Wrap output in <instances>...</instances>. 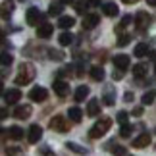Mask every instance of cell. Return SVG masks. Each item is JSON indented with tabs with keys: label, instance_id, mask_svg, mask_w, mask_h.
Returning <instances> with one entry per match:
<instances>
[{
	"label": "cell",
	"instance_id": "cell-3",
	"mask_svg": "<svg viewBox=\"0 0 156 156\" xmlns=\"http://www.w3.org/2000/svg\"><path fill=\"white\" fill-rule=\"evenodd\" d=\"M48 125H50L52 131H56V133H68L69 131V122H68L66 116H54Z\"/></svg>",
	"mask_w": 156,
	"mask_h": 156
},
{
	"label": "cell",
	"instance_id": "cell-28",
	"mask_svg": "<svg viewBox=\"0 0 156 156\" xmlns=\"http://www.w3.org/2000/svg\"><path fill=\"white\" fill-rule=\"evenodd\" d=\"M66 147H68L69 151L77 152V154H87V148H85V147H81V145H77V143H66Z\"/></svg>",
	"mask_w": 156,
	"mask_h": 156
},
{
	"label": "cell",
	"instance_id": "cell-15",
	"mask_svg": "<svg viewBox=\"0 0 156 156\" xmlns=\"http://www.w3.org/2000/svg\"><path fill=\"white\" fill-rule=\"evenodd\" d=\"M148 145H151V133H141V135L133 141V147H135V148H145V147H148Z\"/></svg>",
	"mask_w": 156,
	"mask_h": 156
},
{
	"label": "cell",
	"instance_id": "cell-16",
	"mask_svg": "<svg viewBox=\"0 0 156 156\" xmlns=\"http://www.w3.org/2000/svg\"><path fill=\"white\" fill-rule=\"evenodd\" d=\"M12 12H14V2H6L0 6V16H2V20H8V17L12 16Z\"/></svg>",
	"mask_w": 156,
	"mask_h": 156
},
{
	"label": "cell",
	"instance_id": "cell-30",
	"mask_svg": "<svg viewBox=\"0 0 156 156\" xmlns=\"http://www.w3.org/2000/svg\"><path fill=\"white\" fill-rule=\"evenodd\" d=\"M102 100H104V104H106V106H114V102H116V97H114V93L110 91V93H106V94H104V98H102Z\"/></svg>",
	"mask_w": 156,
	"mask_h": 156
},
{
	"label": "cell",
	"instance_id": "cell-26",
	"mask_svg": "<svg viewBox=\"0 0 156 156\" xmlns=\"http://www.w3.org/2000/svg\"><path fill=\"white\" fill-rule=\"evenodd\" d=\"M58 43L62 46H69L71 43H73V35H71V33H62L58 37Z\"/></svg>",
	"mask_w": 156,
	"mask_h": 156
},
{
	"label": "cell",
	"instance_id": "cell-47",
	"mask_svg": "<svg viewBox=\"0 0 156 156\" xmlns=\"http://www.w3.org/2000/svg\"><path fill=\"white\" fill-rule=\"evenodd\" d=\"M4 93V87H2V81H0V94Z\"/></svg>",
	"mask_w": 156,
	"mask_h": 156
},
{
	"label": "cell",
	"instance_id": "cell-37",
	"mask_svg": "<svg viewBox=\"0 0 156 156\" xmlns=\"http://www.w3.org/2000/svg\"><path fill=\"white\" fill-rule=\"evenodd\" d=\"M50 58H52V60H64V52H60V50H50Z\"/></svg>",
	"mask_w": 156,
	"mask_h": 156
},
{
	"label": "cell",
	"instance_id": "cell-24",
	"mask_svg": "<svg viewBox=\"0 0 156 156\" xmlns=\"http://www.w3.org/2000/svg\"><path fill=\"white\" fill-rule=\"evenodd\" d=\"M62 12H64V4H60V2H52L48 6V14L50 16H60L62 17Z\"/></svg>",
	"mask_w": 156,
	"mask_h": 156
},
{
	"label": "cell",
	"instance_id": "cell-10",
	"mask_svg": "<svg viewBox=\"0 0 156 156\" xmlns=\"http://www.w3.org/2000/svg\"><path fill=\"white\" fill-rule=\"evenodd\" d=\"M20 98H21V91H20V89H8V91L4 93V100L8 104H16Z\"/></svg>",
	"mask_w": 156,
	"mask_h": 156
},
{
	"label": "cell",
	"instance_id": "cell-14",
	"mask_svg": "<svg viewBox=\"0 0 156 156\" xmlns=\"http://www.w3.org/2000/svg\"><path fill=\"white\" fill-rule=\"evenodd\" d=\"M87 114H89V116H93V118L100 116V100H97V98L89 100V104H87Z\"/></svg>",
	"mask_w": 156,
	"mask_h": 156
},
{
	"label": "cell",
	"instance_id": "cell-1",
	"mask_svg": "<svg viewBox=\"0 0 156 156\" xmlns=\"http://www.w3.org/2000/svg\"><path fill=\"white\" fill-rule=\"evenodd\" d=\"M35 79V66L29 62H23L20 66V71L16 75V85H27Z\"/></svg>",
	"mask_w": 156,
	"mask_h": 156
},
{
	"label": "cell",
	"instance_id": "cell-25",
	"mask_svg": "<svg viewBox=\"0 0 156 156\" xmlns=\"http://www.w3.org/2000/svg\"><path fill=\"white\" fill-rule=\"evenodd\" d=\"M133 54H135L137 58H143V56H147V54H148V46H147L145 43H139V44L135 46V50H133Z\"/></svg>",
	"mask_w": 156,
	"mask_h": 156
},
{
	"label": "cell",
	"instance_id": "cell-4",
	"mask_svg": "<svg viewBox=\"0 0 156 156\" xmlns=\"http://www.w3.org/2000/svg\"><path fill=\"white\" fill-rule=\"evenodd\" d=\"M29 98H31L33 102H44V100L48 98V91H46L44 87H35V89H31V93H29Z\"/></svg>",
	"mask_w": 156,
	"mask_h": 156
},
{
	"label": "cell",
	"instance_id": "cell-13",
	"mask_svg": "<svg viewBox=\"0 0 156 156\" xmlns=\"http://www.w3.org/2000/svg\"><path fill=\"white\" fill-rule=\"evenodd\" d=\"M31 112H33L31 106H29V104H23V106H17V108H16L14 116H16L17 119H27L29 116H31Z\"/></svg>",
	"mask_w": 156,
	"mask_h": 156
},
{
	"label": "cell",
	"instance_id": "cell-18",
	"mask_svg": "<svg viewBox=\"0 0 156 156\" xmlns=\"http://www.w3.org/2000/svg\"><path fill=\"white\" fill-rule=\"evenodd\" d=\"M68 116H69V119H71L73 123H79L81 119H83V112H81V110H79L77 106H73V108H69Z\"/></svg>",
	"mask_w": 156,
	"mask_h": 156
},
{
	"label": "cell",
	"instance_id": "cell-35",
	"mask_svg": "<svg viewBox=\"0 0 156 156\" xmlns=\"http://www.w3.org/2000/svg\"><path fill=\"white\" fill-rule=\"evenodd\" d=\"M75 10H77V14H85V12H87V2L79 0V2L75 4Z\"/></svg>",
	"mask_w": 156,
	"mask_h": 156
},
{
	"label": "cell",
	"instance_id": "cell-50",
	"mask_svg": "<svg viewBox=\"0 0 156 156\" xmlns=\"http://www.w3.org/2000/svg\"><path fill=\"white\" fill-rule=\"evenodd\" d=\"M21 2H23V0H21Z\"/></svg>",
	"mask_w": 156,
	"mask_h": 156
},
{
	"label": "cell",
	"instance_id": "cell-49",
	"mask_svg": "<svg viewBox=\"0 0 156 156\" xmlns=\"http://www.w3.org/2000/svg\"><path fill=\"white\" fill-rule=\"evenodd\" d=\"M154 133H156V129H154Z\"/></svg>",
	"mask_w": 156,
	"mask_h": 156
},
{
	"label": "cell",
	"instance_id": "cell-6",
	"mask_svg": "<svg viewBox=\"0 0 156 156\" xmlns=\"http://www.w3.org/2000/svg\"><path fill=\"white\" fill-rule=\"evenodd\" d=\"M100 23V16L98 14H87L85 17H83V29H94Z\"/></svg>",
	"mask_w": 156,
	"mask_h": 156
},
{
	"label": "cell",
	"instance_id": "cell-40",
	"mask_svg": "<svg viewBox=\"0 0 156 156\" xmlns=\"http://www.w3.org/2000/svg\"><path fill=\"white\" fill-rule=\"evenodd\" d=\"M125 102H131V100H133V93H125Z\"/></svg>",
	"mask_w": 156,
	"mask_h": 156
},
{
	"label": "cell",
	"instance_id": "cell-8",
	"mask_svg": "<svg viewBox=\"0 0 156 156\" xmlns=\"http://www.w3.org/2000/svg\"><path fill=\"white\" fill-rule=\"evenodd\" d=\"M151 21H152V17L148 16L147 12H139V14L135 16V23H137L139 29H147L148 25H151Z\"/></svg>",
	"mask_w": 156,
	"mask_h": 156
},
{
	"label": "cell",
	"instance_id": "cell-29",
	"mask_svg": "<svg viewBox=\"0 0 156 156\" xmlns=\"http://www.w3.org/2000/svg\"><path fill=\"white\" fill-rule=\"evenodd\" d=\"M14 62V56H12L10 52H2L0 54V66H10Z\"/></svg>",
	"mask_w": 156,
	"mask_h": 156
},
{
	"label": "cell",
	"instance_id": "cell-31",
	"mask_svg": "<svg viewBox=\"0 0 156 156\" xmlns=\"http://www.w3.org/2000/svg\"><path fill=\"white\" fill-rule=\"evenodd\" d=\"M131 131H133V127H131L129 123H125V125H122V129H119V137H129Z\"/></svg>",
	"mask_w": 156,
	"mask_h": 156
},
{
	"label": "cell",
	"instance_id": "cell-41",
	"mask_svg": "<svg viewBox=\"0 0 156 156\" xmlns=\"http://www.w3.org/2000/svg\"><path fill=\"white\" fill-rule=\"evenodd\" d=\"M133 114H135V116H141V114H143V108H135Z\"/></svg>",
	"mask_w": 156,
	"mask_h": 156
},
{
	"label": "cell",
	"instance_id": "cell-2",
	"mask_svg": "<svg viewBox=\"0 0 156 156\" xmlns=\"http://www.w3.org/2000/svg\"><path fill=\"white\" fill-rule=\"evenodd\" d=\"M110 127H112V119H110V118H100L98 122L91 127V131H89V137H91V139H100V137H102Z\"/></svg>",
	"mask_w": 156,
	"mask_h": 156
},
{
	"label": "cell",
	"instance_id": "cell-12",
	"mask_svg": "<svg viewBox=\"0 0 156 156\" xmlns=\"http://www.w3.org/2000/svg\"><path fill=\"white\" fill-rule=\"evenodd\" d=\"M52 31H54L52 23H41L39 29H37V37L39 39H48L50 35H52Z\"/></svg>",
	"mask_w": 156,
	"mask_h": 156
},
{
	"label": "cell",
	"instance_id": "cell-20",
	"mask_svg": "<svg viewBox=\"0 0 156 156\" xmlns=\"http://www.w3.org/2000/svg\"><path fill=\"white\" fill-rule=\"evenodd\" d=\"M89 93H91V91H89V87H87V85H81V87L75 91V100H77V102H83V100L89 97Z\"/></svg>",
	"mask_w": 156,
	"mask_h": 156
},
{
	"label": "cell",
	"instance_id": "cell-32",
	"mask_svg": "<svg viewBox=\"0 0 156 156\" xmlns=\"http://www.w3.org/2000/svg\"><path fill=\"white\" fill-rule=\"evenodd\" d=\"M114 156H127L125 154V148L123 147H119V145H116V147H112V151H110Z\"/></svg>",
	"mask_w": 156,
	"mask_h": 156
},
{
	"label": "cell",
	"instance_id": "cell-27",
	"mask_svg": "<svg viewBox=\"0 0 156 156\" xmlns=\"http://www.w3.org/2000/svg\"><path fill=\"white\" fill-rule=\"evenodd\" d=\"M133 75L137 77V79L145 77V75H147V66H145V64H137L135 68H133Z\"/></svg>",
	"mask_w": 156,
	"mask_h": 156
},
{
	"label": "cell",
	"instance_id": "cell-22",
	"mask_svg": "<svg viewBox=\"0 0 156 156\" xmlns=\"http://www.w3.org/2000/svg\"><path fill=\"white\" fill-rule=\"evenodd\" d=\"M102 12H104L108 17H114V16H118V12H119V10H118V6L114 4V2H108V4L102 6Z\"/></svg>",
	"mask_w": 156,
	"mask_h": 156
},
{
	"label": "cell",
	"instance_id": "cell-23",
	"mask_svg": "<svg viewBox=\"0 0 156 156\" xmlns=\"http://www.w3.org/2000/svg\"><path fill=\"white\" fill-rule=\"evenodd\" d=\"M156 100V91L154 89H151V91H147L145 94H143V98H141V102L145 104V106H151L152 102Z\"/></svg>",
	"mask_w": 156,
	"mask_h": 156
},
{
	"label": "cell",
	"instance_id": "cell-45",
	"mask_svg": "<svg viewBox=\"0 0 156 156\" xmlns=\"http://www.w3.org/2000/svg\"><path fill=\"white\" fill-rule=\"evenodd\" d=\"M148 56H151V58H152V60H156V50H152V52H151V54H148Z\"/></svg>",
	"mask_w": 156,
	"mask_h": 156
},
{
	"label": "cell",
	"instance_id": "cell-5",
	"mask_svg": "<svg viewBox=\"0 0 156 156\" xmlns=\"http://www.w3.org/2000/svg\"><path fill=\"white\" fill-rule=\"evenodd\" d=\"M41 137H43V127L37 123H33L31 127H29V133H27V141L31 143V145H35V143L41 141Z\"/></svg>",
	"mask_w": 156,
	"mask_h": 156
},
{
	"label": "cell",
	"instance_id": "cell-9",
	"mask_svg": "<svg viewBox=\"0 0 156 156\" xmlns=\"http://www.w3.org/2000/svg\"><path fill=\"white\" fill-rule=\"evenodd\" d=\"M54 93L58 94V97H68L69 94V83H66V81H54Z\"/></svg>",
	"mask_w": 156,
	"mask_h": 156
},
{
	"label": "cell",
	"instance_id": "cell-17",
	"mask_svg": "<svg viewBox=\"0 0 156 156\" xmlns=\"http://www.w3.org/2000/svg\"><path fill=\"white\" fill-rule=\"evenodd\" d=\"M58 25L62 27V29H71L75 25V17H71V16H62L58 20Z\"/></svg>",
	"mask_w": 156,
	"mask_h": 156
},
{
	"label": "cell",
	"instance_id": "cell-38",
	"mask_svg": "<svg viewBox=\"0 0 156 156\" xmlns=\"http://www.w3.org/2000/svg\"><path fill=\"white\" fill-rule=\"evenodd\" d=\"M112 77H114V79H122V77H123V71H122V69H114Z\"/></svg>",
	"mask_w": 156,
	"mask_h": 156
},
{
	"label": "cell",
	"instance_id": "cell-43",
	"mask_svg": "<svg viewBox=\"0 0 156 156\" xmlns=\"http://www.w3.org/2000/svg\"><path fill=\"white\" fill-rule=\"evenodd\" d=\"M147 4L148 6H156V0H147Z\"/></svg>",
	"mask_w": 156,
	"mask_h": 156
},
{
	"label": "cell",
	"instance_id": "cell-36",
	"mask_svg": "<svg viewBox=\"0 0 156 156\" xmlns=\"http://www.w3.org/2000/svg\"><path fill=\"white\" fill-rule=\"evenodd\" d=\"M129 41H131L129 35H122V37L118 39V46H125V44H129Z\"/></svg>",
	"mask_w": 156,
	"mask_h": 156
},
{
	"label": "cell",
	"instance_id": "cell-48",
	"mask_svg": "<svg viewBox=\"0 0 156 156\" xmlns=\"http://www.w3.org/2000/svg\"><path fill=\"white\" fill-rule=\"evenodd\" d=\"M154 73H156V66H154Z\"/></svg>",
	"mask_w": 156,
	"mask_h": 156
},
{
	"label": "cell",
	"instance_id": "cell-7",
	"mask_svg": "<svg viewBox=\"0 0 156 156\" xmlns=\"http://www.w3.org/2000/svg\"><path fill=\"white\" fill-rule=\"evenodd\" d=\"M129 64H131V60H129L127 54H116V56H114V66H116L118 69H122V71L127 69Z\"/></svg>",
	"mask_w": 156,
	"mask_h": 156
},
{
	"label": "cell",
	"instance_id": "cell-39",
	"mask_svg": "<svg viewBox=\"0 0 156 156\" xmlns=\"http://www.w3.org/2000/svg\"><path fill=\"white\" fill-rule=\"evenodd\" d=\"M4 118H8V110H6V108H0V119H4Z\"/></svg>",
	"mask_w": 156,
	"mask_h": 156
},
{
	"label": "cell",
	"instance_id": "cell-44",
	"mask_svg": "<svg viewBox=\"0 0 156 156\" xmlns=\"http://www.w3.org/2000/svg\"><path fill=\"white\" fill-rule=\"evenodd\" d=\"M73 0H60V4H71Z\"/></svg>",
	"mask_w": 156,
	"mask_h": 156
},
{
	"label": "cell",
	"instance_id": "cell-42",
	"mask_svg": "<svg viewBox=\"0 0 156 156\" xmlns=\"http://www.w3.org/2000/svg\"><path fill=\"white\" fill-rule=\"evenodd\" d=\"M122 2H123V4H135L137 0H122Z\"/></svg>",
	"mask_w": 156,
	"mask_h": 156
},
{
	"label": "cell",
	"instance_id": "cell-34",
	"mask_svg": "<svg viewBox=\"0 0 156 156\" xmlns=\"http://www.w3.org/2000/svg\"><path fill=\"white\" fill-rule=\"evenodd\" d=\"M129 23H131V16H123V20H122V23H119V25L116 27V31L119 33V31H122V29H123V27H127V25H129Z\"/></svg>",
	"mask_w": 156,
	"mask_h": 156
},
{
	"label": "cell",
	"instance_id": "cell-21",
	"mask_svg": "<svg viewBox=\"0 0 156 156\" xmlns=\"http://www.w3.org/2000/svg\"><path fill=\"white\" fill-rule=\"evenodd\" d=\"M8 137H10V139H14V141H20L21 137H23V129L17 127V125H12V127L8 129Z\"/></svg>",
	"mask_w": 156,
	"mask_h": 156
},
{
	"label": "cell",
	"instance_id": "cell-33",
	"mask_svg": "<svg viewBox=\"0 0 156 156\" xmlns=\"http://www.w3.org/2000/svg\"><path fill=\"white\" fill-rule=\"evenodd\" d=\"M127 116H129V114L125 112V110H122V112H118V116H116V119H118V122L122 123V125H125V123H127Z\"/></svg>",
	"mask_w": 156,
	"mask_h": 156
},
{
	"label": "cell",
	"instance_id": "cell-11",
	"mask_svg": "<svg viewBox=\"0 0 156 156\" xmlns=\"http://www.w3.org/2000/svg\"><path fill=\"white\" fill-rule=\"evenodd\" d=\"M41 12H39V8H29L27 10V23L29 25H39V21H41Z\"/></svg>",
	"mask_w": 156,
	"mask_h": 156
},
{
	"label": "cell",
	"instance_id": "cell-19",
	"mask_svg": "<svg viewBox=\"0 0 156 156\" xmlns=\"http://www.w3.org/2000/svg\"><path fill=\"white\" fill-rule=\"evenodd\" d=\"M89 73H91V77L94 81H102L104 79V69L100 68V66H93V68L89 69Z\"/></svg>",
	"mask_w": 156,
	"mask_h": 156
},
{
	"label": "cell",
	"instance_id": "cell-46",
	"mask_svg": "<svg viewBox=\"0 0 156 156\" xmlns=\"http://www.w3.org/2000/svg\"><path fill=\"white\" fill-rule=\"evenodd\" d=\"M2 41H4V33L0 31V44H2Z\"/></svg>",
	"mask_w": 156,
	"mask_h": 156
}]
</instances>
